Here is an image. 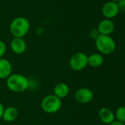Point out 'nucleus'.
Listing matches in <instances>:
<instances>
[{"label": "nucleus", "mask_w": 125, "mask_h": 125, "mask_svg": "<svg viewBox=\"0 0 125 125\" xmlns=\"http://www.w3.org/2000/svg\"><path fill=\"white\" fill-rule=\"evenodd\" d=\"M117 4L119 9V11L125 12V0H119L117 1Z\"/></svg>", "instance_id": "18"}, {"label": "nucleus", "mask_w": 125, "mask_h": 125, "mask_svg": "<svg viewBox=\"0 0 125 125\" xmlns=\"http://www.w3.org/2000/svg\"><path fill=\"white\" fill-rule=\"evenodd\" d=\"M111 1H116V2H117L118 1H119V0H111Z\"/></svg>", "instance_id": "21"}, {"label": "nucleus", "mask_w": 125, "mask_h": 125, "mask_svg": "<svg viewBox=\"0 0 125 125\" xmlns=\"http://www.w3.org/2000/svg\"><path fill=\"white\" fill-rule=\"evenodd\" d=\"M7 50V46L6 44L4 43V41L0 40V58H2L3 56L4 55L5 52Z\"/></svg>", "instance_id": "17"}, {"label": "nucleus", "mask_w": 125, "mask_h": 125, "mask_svg": "<svg viewBox=\"0 0 125 125\" xmlns=\"http://www.w3.org/2000/svg\"><path fill=\"white\" fill-rule=\"evenodd\" d=\"M4 110V108L3 106L2 103L0 102V119H1V117H2V114H3Z\"/></svg>", "instance_id": "19"}, {"label": "nucleus", "mask_w": 125, "mask_h": 125, "mask_svg": "<svg viewBox=\"0 0 125 125\" xmlns=\"http://www.w3.org/2000/svg\"><path fill=\"white\" fill-rule=\"evenodd\" d=\"M13 71L11 63L6 59L0 58V79H7Z\"/></svg>", "instance_id": "10"}, {"label": "nucleus", "mask_w": 125, "mask_h": 125, "mask_svg": "<svg viewBox=\"0 0 125 125\" xmlns=\"http://www.w3.org/2000/svg\"><path fill=\"white\" fill-rule=\"evenodd\" d=\"M109 125H125V123H122L121 122L119 121H113V122H111V124H109Z\"/></svg>", "instance_id": "20"}, {"label": "nucleus", "mask_w": 125, "mask_h": 125, "mask_svg": "<svg viewBox=\"0 0 125 125\" xmlns=\"http://www.w3.org/2000/svg\"><path fill=\"white\" fill-rule=\"evenodd\" d=\"M10 49L15 54H22L27 50V43L23 38L13 37L10 44Z\"/></svg>", "instance_id": "8"}, {"label": "nucleus", "mask_w": 125, "mask_h": 125, "mask_svg": "<svg viewBox=\"0 0 125 125\" xmlns=\"http://www.w3.org/2000/svg\"><path fill=\"white\" fill-rule=\"evenodd\" d=\"M75 100L82 104H86L92 101L94 99V93L88 88H80L78 89L74 94Z\"/></svg>", "instance_id": "6"}, {"label": "nucleus", "mask_w": 125, "mask_h": 125, "mask_svg": "<svg viewBox=\"0 0 125 125\" xmlns=\"http://www.w3.org/2000/svg\"><path fill=\"white\" fill-rule=\"evenodd\" d=\"M41 106L45 113L53 114L60 111L62 106V101L61 99L55 94H49L43 98Z\"/></svg>", "instance_id": "4"}, {"label": "nucleus", "mask_w": 125, "mask_h": 125, "mask_svg": "<svg viewBox=\"0 0 125 125\" xmlns=\"http://www.w3.org/2000/svg\"><path fill=\"white\" fill-rule=\"evenodd\" d=\"M99 117L100 120L105 124H111L115 121V114L108 108H102L99 111Z\"/></svg>", "instance_id": "12"}, {"label": "nucleus", "mask_w": 125, "mask_h": 125, "mask_svg": "<svg viewBox=\"0 0 125 125\" xmlns=\"http://www.w3.org/2000/svg\"><path fill=\"white\" fill-rule=\"evenodd\" d=\"M7 87L13 92L21 93L26 91L29 86V79L21 74H11L6 81Z\"/></svg>", "instance_id": "2"}, {"label": "nucleus", "mask_w": 125, "mask_h": 125, "mask_svg": "<svg viewBox=\"0 0 125 125\" xmlns=\"http://www.w3.org/2000/svg\"><path fill=\"white\" fill-rule=\"evenodd\" d=\"M18 116V111L16 108L10 106L4 108L1 119L7 122H12L17 119Z\"/></svg>", "instance_id": "11"}, {"label": "nucleus", "mask_w": 125, "mask_h": 125, "mask_svg": "<svg viewBox=\"0 0 125 125\" xmlns=\"http://www.w3.org/2000/svg\"><path fill=\"white\" fill-rule=\"evenodd\" d=\"M114 114L117 121L121 122L122 123H125V106L119 107L116 111V114Z\"/></svg>", "instance_id": "15"}, {"label": "nucleus", "mask_w": 125, "mask_h": 125, "mask_svg": "<svg viewBox=\"0 0 125 125\" xmlns=\"http://www.w3.org/2000/svg\"><path fill=\"white\" fill-rule=\"evenodd\" d=\"M102 15L107 19H111L115 18L119 12V9L117 2L110 1L106 2L102 8Z\"/></svg>", "instance_id": "7"}, {"label": "nucleus", "mask_w": 125, "mask_h": 125, "mask_svg": "<svg viewBox=\"0 0 125 125\" xmlns=\"http://www.w3.org/2000/svg\"><path fill=\"white\" fill-rule=\"evenodd\" d=\"M30 29V23L29 20L24 17L19 16L15 18L10 23L9 30L13 37L23 38L25 37Z\"/></svg>", "instance_id": "1"}, {"label": "nucleus", "mask_w": 125, "mask_h": 125, "mask_svg": "<svg viewBox=\"0 0 125 125\" xmlns=\"http://www.w3.org/2000/svg\"><path fill=\"white\" fill-rule=\"evenodd\" d=\"M115 29L113 22L111 19H104L101 21L99 24L97 29L100 34L103 35H110Z\"/></svg>", "instance_id": "9"}, {"label": "nucleus", "mask_w": 125, "mask_h": 125, "mask_svg": "<svg viewBox=\"0 0 125 125\" xmlns=\"http://www.w3.org/2000/svg\"><path fill=\"white\" fill-rule=\"evenodd\" d=\"M104 63V58L100 53H92L88 56V65L91 67H99Z\"/></svg>", "instance_id": "14"}, {"label": "nucleus", "mask_w": 125, "mask_h": 125, "mask_svg": "<svg viewBox=\"0 0 125 125\" xmlns=\"http://www.w3.org/2000/svg\"><path fill=\"white\" fill-rule=\"evenodd\" d=\"M69 94V86L63 82H60L55 85L54 88V94L60 99H63Z\"/></svg>", "instance_id": "13"}, {"label": "nucleus", "mask_w": 125, "mask_h": 125, "mask_svg": "<svg viewBox=\"0 0 125 125\" xmlns=\"http://www.w3.org/2000/svg\"><path fill=\"white\" fill-rule=\"evenodd\" d=\"M95 45L98 51L105 55L111 54L116 49V42L110 35L100 34L95 40Z\"/></svg>", "instance_id": "3"}, {"label": "nucleus", "mask_w": 125, "mask_h": 125, "mask_svg": "<svg viewBox=\"0 0 125 125\" xmlns=\"http://www.w3.org/2000/svg\"><path fill=\"white\" fill-rule=\"evenodd\" d=\"M100 35L97 28V29H91L89 31V36L91 37V38L94 39V40H96L99 36Z\"/></svg>", "instance_id": "16"}, {"label": "nucleus", "mask_w": 125, "mask_h": 125, "mask_svg": "<svg viewBox=\"0 0 125 125\" xmlns=\"http://www.w3.org/2000/svg\"><path fill=\"white\" fill-rule=\"evenodd\" d=\"M69 66L74 71H81L88 66V56L83 52L74 53L69 59Z\"/></svg>", "instance_id": "5"}]
</instances>
